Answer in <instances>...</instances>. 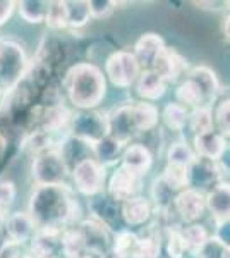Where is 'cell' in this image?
<instances>
[{
  "label": "cell",
  "mask_w": 230,
  "mask_h": 258,
  "mask_svg": "<svg viewBox=\"0 0 230 258\" xmlns=\"http://www.w3.org/2000/svg\"><path fill=\"white\" fill-rule=\"evenodd\" d=\"M64 88L74 107L79 110H91L96 109L105 98L107 80L95 64L81 62L67 71Z\"/></svg>",
  "instance_id": "2"
},
{
  "label": "cell",
  "mask_w": 230,
  "mask_h": 258,
  "mask_svg": "<svg viewBox=\"0 0 230 258\" xmlns=\"http://www.w3.org/2000/svg\"><path fill=\"white\" fill-rule=\"evenodd\" d=\"M151 69L157 74H160L167 83L177 81L187 71V60L175 48L165 47V50L160 53V57L157 59Z\"/></svg>",
  "instance_id": "16"
},
{
  "label": "cell",
  "mask_w": 230,
  "mask_h": 258,
  "mask_svg": "<svg viewBox=\"0 0 230 258\" xmlns=\"http://www.w3.org/2000/svg\"><path fill=\"white\" fill-rule=\"evenodd\" d=\"M181 232H182L184 243H186V249L194 256L198 255L199 249L203 248V244L210 238L206 227L199 226V224H191V226H187L186 229H182Z\"/></svg>",
  "instance_id": "31"
},
{
  "label": "cell",
  "mask_w": 230,
  "mask_h": 258,
  "mask_svg": "<svg viewBox=\"0 0 230 258\" xmlns=\"http://www.w3.org/2000/svg\"><path fill=\"white\" fill-rule=\"evenodd\" d=\"M141 68L137 64L132 52L127 50H117L105 62L107 78L119 88H129L137 81Z\"/></svg>",
  "instance_id": "6"
},
{
  "label": "cell",
  "mask_w": 230,
  "mask_h": 258,
  "mask_svg": "<svg viewBox=\"0 0 230 258\" xmlns=\"http://www.w3.org/2000/svg\"><path fill=\"white\" fill-rule=\"evenodd\" d=\"M187 109L182 107L181 103L177 102H170L169 105L163 109V114H162V119L165 122V126L172 131H182L187 124Z\"/></svg>",
  "instance_id": "35"
},
{
  "label": "cell",
  "mask_w": 230,
  "mask_h": 258,
  "mask_svg": "<svg viewBox=\"0 0 230 258\" xmlns=\"http://www.w3.org/2000/svg\"><path fill=\"white\" fill-rule=\"evenodd\" d=\"M4 232L9 243L24 246V243L31 239V236L36 232V227L28 212H14L4 220Z\"/></svg>",
  "instance_id": "12"
},
{
  "label": "cell",
  "mask_w": 230,
  "mask_h": 258,
  "mask_svg": "<svg viewBox=\"0 0 230 258\" xmlns=\"http://www.w3.org/2000/svg\"><path fill=\"white\" fill-rule=\"evenodd\" d=\"M137 241H139V236H136L134 232L120 231L115 236L114 244H112L115 258H136Z\"/></svg>",
  "instance_id": "32"
},
{
  "label": "cell",
  "mask_w": 230,
  "mask_h": 258,
  "mask_svg": "<svg viewBox=\"0 0 230 258\" xmlns=\"http://www.w3.org/2000/svg\"><path fill=\"white\" fill-rule=\"evenodd\" d=\"M160 179L172 193L174 191H182L189 186V167L179 164H167Z\"/></svg>",
  "instance_id": "28"
},
{
  "label": "cell",
  "mask_w": 230,
  "mask_h": 258,
  "mask_svg": "<svg viewBox=\"0 0 230 258\" xmlns=\"http://www.w3.org/2000/svg\"><path fill=\"white\" fill-rule=\"evenodd\" d=\"M6 217H7V215H4L2 212H0V231L4 229V220H6Z\"/></svg>",
  "instance_id": "47"
},
{
  "label": "cell",
  "mask_w": 230,
  "mask_h": 258,
  "mask_svg": "<svg viewBox=\"0 0 230 258\" xmlns=\"http://www.w3.org/2000/svg\"><path fill=\"white\" fill-rule=\"evenodd\" d=\"M24 148L33 152L35 155L50 152V150H57L55 135L45 131V129H33V131H29L26 138H24Z\"/></svg>",
  "instance_id": "26"
},
{
  "label": "cell",
  "mask_w": 230,
  "mask_h": 258,
  "mask_svg": "<svg viewBox=\"0 0 230 258\" xmlns=\"http://www.w3.org/2000/svg\"><path fill=\"white\" fill-rule=\"evenodd\" d=\"M167 85L169 83L153 69H144L139 73V78L136 81V90L137 95L143 98V102H155L165 95Z\"/></svg>",
  "instance_id": "19"
},
{
  "label": "cell",
  "mask_w": 230,
  "mask_h": 258,
  "mask_svg": "<svg viewBox=\"0 0 230 258\" xmlns=\"http://www.w3.org/2000/svg\"><path fill=\"white\" fill-rule=\"evenodd\" d=\"M227 150V140L218 131H210L194 136V153L198 159L216 162L223 157Z\"/></svg>",
  "instance_id": "17"
},
{
  "label": "cell",
  "mask_w": 230,
  "mask_h": 258,
  "mask_svg": "<svg viewBox=\"0 0 230 258\" xmlns=\"http://www.w3.org/2000/svg\"><path fill=\"white\" fill-rule=\"evenodd\" d=\"M50 258H60V256H50Z\"/></svg>",
  "instance_id": "50"
},
{
  "label": "cell",
  "mask_w": 230,
  "mask_h": 258,
  "mask_svg": "<svg viewBox=\"0 0 230 258\" xmlns=\"http://www.w3.org/2000/svg\"><path fill=\"white\" fill-rule=\"evenodd\" d=\"M28 214L35 222L36 231L60 234L70 224L79 220L81 207L69 186H36L29 198Z\"/></svg>",
  "instance_id": "1"
},
{
  "label": "cell",
  "mask_w": 230,
  "mask_h": 258,
  "mask_svg": "<svg viewBox=\"0 0 230 258\" xmlns=\"http://www.w3.org/2000/svg\"><path fill=\"white\" fill-rule=\"evenodd\" d=\"M65 11H67V28L74 31L79 30V28H85L88 21L91 19L90 6H88V2H83V0L65 2Z\"/></svg>",
  "instance_id": "33"
},
{
  "label": "cell",
  "mask_w": 230,
  "mask_h": 258,
  "mask_svg": "<svg viewBox=\"0 0 230 258\" xmlns=\"http://www.w3.org/2000/svg\"><path fill=\"white\" fill-rule=\"evenodd\" d=\"M0 95H2V90H0Z\"/></svg>",
  "instance_id": "51"
},
{
  "label": "cell",
  "mask_w": 230,
  "mask_h": 258,
  "mask_svg": "<svg viewBox=\"0 0 230 258\" xmlns=\"http://www.w3.org/2000/svg\"><path fill=\"white\" fill-rule=\"evenodd\" d=\"M124 148L125 147H122L119 141H115L114 138H110V136L107 135L105 138L100 140L98 143L95 145L91 152H93V155H95L93 159L105 167V165H112L120 160V155H122Z\"/></svg>",
  "instance_id": "24"
},
{
  "label": "cell",
  "mask_w": 230,
  "mask_h": 258,
  "mask_svg": "<svg viewBox=\"0 0 230 258\" xmlns=\"http://www.w3.org/2000/svg\"><path fill=\"white\" fill-rule=\"evenodd\" d=\"M16 200V184L12 181H0V212L4 215H7V212L12 207Z\"/></svg>",
  "instance_id": "43"
},
{
  "label": "cell",
  "mask_w": 230,
  "mask_h": 258,
  "mask_svg": "<svg viewBox=\"0 0 230 258\" xmlns=\"http://www.w3.org/2000/svg\"><path fill=\"white\" fill-rule=\"evenodd\" d=\"M79 258H93V256H90V255H83V256H79Z\"/></svg>",
  "instance_id": "49"
},
{
  "label": "cell",
  "mask_w": 230,
  "mask_h": 258,
  "mask_svg": "<svg viewBox=\"0 0 230 258\" xmlns=\"http://www.w3.org/2000/svg\"><path fill=\"white\" fill-rule=\"evenodd\" d=\"M79 231L83 232V238H85L86 244V255L90 256H103L110 249V234H108V227L103 224H100L98 220L90 219V220H81L78 224Z\"/></svg>",
  "instance_id": "10"
},
{
  "label": "cell",
  "mask_w": 230,
  "mask_h": 258,
  "mask_svg": "<svg viewBox=\"0 0 230 258\" xmlns=\"http://www.w3.org/2000/svg\"><path fill=\"white\" fill-rule=\"evenodd\" d=\"M187 122H189L194 136L210 133L213 131V112L210 107H206V105L196 107L189 114V117H187Z\"/></svg>",
  "instance_id": "34"
},
{
  "label": "cell",
  "mask_w": 230,
  "mask_h": 258,
  "mask_svg": "<svg viewBox=\"0 0 230 258\" xmlns=\"http://www.w3.org/2000/svg\"><path fill=\"white\" fill-rule=\"evenodd\" d=\"M48 4L50 2H43V0H23V2L16 4V6L19 9V16L26 23L38 24V23H45Z\"/></svg>",
  "instance_id": "30"
},
{
  "label": "cell",
  "mask_w": 230,
  "mask_h": 258,
  "mask_svg": "<svg viewBox=\"0 0 230 258\" xmlns=\"http://www.w3.org/2000/svg\"><path fill=\"white\" fill-rule=\"evenodd\" d=\"M216 126H218V133L223 138H228L230 135V102L228 98H223L216 107L215 112Z\"/></svg>",
  "instance_id": "41"
},
{
  "label": "cell",
  "mask_w": 230,
  "mask_h": 258,
  "mask_svg": "<svg viewBox=\"0 0 230 258\" xmlns=\"http://www.w3.org/2000/svg\"><path fill=\"white\" fill-rule=\"evenodd\" d=\"M187 78L192 80L196 85L201 88L204 98L210 100L218 93L220 90V83H218V78H216L215 71L210 69L208 66H198V68H192L187 74Z\"/></svg>",
  "instance_id": "22"
},
{
  "label": "cell",
  "mask_w": 230,
  "mask_h": 258,
  "mask_svg": "<svg viewBox=\"0 0 230 258\" xmlns=\"http://www.w3.org/2000/svg\"><path fill=\"white\" fill-rule=\"evenodd\" d=\"M223 174L220 172L216 162H210L204 159H196L194 164L189 167V186L194 184V189L204 193L206 188H215L221 182Z\"/></svg>",
  "instance_id": "15"
},
{
  "label": "cell",
  "mask_w": 230,
  "mask_h": 258,
  "mask_svg": "<svg viewBox=\"0 0 230 258\" xmlns=\"http://www.w3.org/2000/svg\"><path fill=\"white\" fill-rule=\"evenodd\" d=\"M91 210L96 215L95 220H98L100 224H103L105 227L115 226V222L120 217V209L119 203L114 202L112 198H98L96 202H93Z\"/></svg>",
  "instance_id": "29"
},
{
  "label": "cell",
  "mask_w": 230,
  "mask_h": 258,
  "mask_svg": "<svg viewBox=\"0 0 230 258\" xmlns=\"http://www.w3.org/2000/svg\"><path fill=\"white\" fill-rule=\"evenodd\" d=\"M45 23L50 30H65L67 28V11H65V2H50Z\"/></svg>",
  "instance_id": "37"
},
{
  "label": "cell",
  "mask_w": 230,
  "mask_h": 258,
  "mask_svg": "<svg viewBox=\"0 0 230 258\" xmlns=\"http://www.w3.org/2000/svg\"><path fill=\"white\" fill-rule=\"evenodd\" d=\"M165 41L160 35L157 33H144L137 38L134 45V52L132 55L136 57L139 68L144 69H151L153 64L157 62V59L160 57V53L165 50Z\"/></svg>",
  "instance_id": "13"
},
{
  "label": "cell",
  "mask_w": 230,
  "mask_h": 258,
  "mask_svg": "<svg viewBox=\"0 0 230 258\" xmlns=\"http://www.w3.org/2000/svg\"><path fill=\"white\" fill-rule=\"evenodd\" d=\"M196 153L186 141H177L172 147L169 148V164H179V165H186L191 167L196 162Z\"/></svg>",
  "instance_id": "36"
},
{
  "label": "cell",
  "mask_w": 230,
  "mask_h": 258,
  "mask_svg": "<svg viewBox=\"0 0 230 258\" xmlns=\"http://www.w3.org/2000/svg\"><path fill=\"white\" fill-rule=\"evenodd\" d=\"M158 109L151 102H137L132 105V119H134V126L137 133L151 131L158 124Z\"/></svg>",
  "instance_id": "23"
},
{
  "label": "cell",
  "mask_w": 230,
  "mask_h": 258,
  "mask_svg": "<svg viewBox=\"0 0 230 258\" xmlns=\"http://www.w3.org/2000/svg\"><path fill=\"white\" fill-rule=\"evenodd\" d=\"M0 258H31V255H29L28 248H24L23 244L7 243L0 249Z\"/></svg>",
  "instance_id": "44"
},
{
  "label": "cell",
  "mask_w": 230,
  "mask_h": 258,
  "mask_svg": "<svg viewBox=\"0 0 230 258\" xmlns=\"http://www.w3.org/2000/svg\"><path fill=\"white\" fill-rule=\"evenodd\" d=\"M67 174L69 167L65 164V160L62 159L58 148L35 155V159H33L31 176L35 179L36 186L64 184Z\"/></svg>",
  "instance_id": "5"
},
{
  "label": "cell",
  "mask_w": 230,
  "mask_h": 258,
  "mask_svg": "<svg viewBox=\"0 0 230 258\" xmlns=\"http://www.w3.org/2000/svg\"><path fill=\"white\" fill-rule=\"evenodd\" d=\"M72 179L79 193L95 197L102 191L105 182V167L98 164L93 157H88L85 160H79L72 167Z\"/></svg>",
  "instance_id": "7"
},
{
  "label": "cell",
  "mask_w": 230,
  "mask_h": 258,
  "mask_svg": "<svg viewBox=\"0 0 230 258\" xmlns=\"http://www.w3.org/2000/svg\"><path fill=\"white\" fill-rule=\"evenodd\" d=\"M58 241H60L62 251L67 258H79L86 255L85 238H83V232L79 231L78 226L64 229Z\"/></svg>",
  "instance_id": "25"
},
{
  "label": "cell",
  "mask_w": 230,
  "mask_h": 258,
  "mask_svg": "<svg viewBox=\"0 0 230 258\" xmlns=\"http://www.w3.org/2000/svg\"><path fill=\"white\" fill-rule=\"evenodd\" d=\"M16 2L12 0H0V26L6 24V21L11 18V14L14 12Z\"/></svg>",
  "instance_id": "45"
},
{
  "label": "cell",
  "mask_w": 230,
  "mask_h": 258,
  "mask_svg": "<svg viewBox=\"0 0 230 258\" xmlns=\"http://www.w3.org/2000/svg\"><path fill=\"white\" fill-rule=\"evenodd\" d=\"M88 6H90L91 18L105 19L115 11V7L119 6V2H114V0H90Z\"/></svg>",
  "instance_id": "42"
},
{
  "label": "cell",
  "mask_w": 230,
  "mask_h": 258,
  "mask_svg": "<svg viewBox=\"0 0 230 258\" xmlns=\"http://www.w3.org/2000/svg\"><path fill=\"white\" fill-rule=\"evenodd\" d=\"M107 127L108 136L119 141L122 147H127L131 141L137 135L134 119H132V105L125 103V105L117 107L107 115Z\"/></svg>",
  "instance_id": "8"
},
{
  "label": "cell",
  "mask_w": 230,
  "mask_h": 258,
  "mask_svg": "<svg viewBox=\"0 0 230 258\" xmlns=\"http://www.w3.org/2000/svg\"><path fill=\"white\" fill-rule=\"evenodd\" d=\"M120 217L129 226H143L151 217V205L143 197L131 198L120 207Z\"/></svg>",
  "instance_id": "20"
},
{
  "label": "cell",
  "mask_w": 230,
  "mask_h": 258,
  "mask_svg": "<svg viewBox=\"0 0 230 258\" xmlns=\"http://www.w3.org/2000/svg\"><path fill=\"white\" fill-rule=\"evenodd\" d=\"M151 165H153L151 152L141 143L127 145L124 148L122 155H120V167L136 174L139 177L146 176L149 172V169H151Z\"/></svg>",
  "instance_id": "14"
},
{
  "label": "cell",
  "mask_w": 230,
  "mask_h": 258,
  "mask_svg": "<svg viewBox=\"0 0 230 258\" xmlns=\"http://www.w3.org/2000/svg\"><path fill=\"white\" fill-rule=\"evenodd\" d=\"M194 6H198L199 9H206V11H220L225 6H228L227 2H194Z\"/></svg>",
  "instance_id": "46"
},
{
  "label": "cell",
  "mask_w": 230,
  "mask_h": 258,
  "mask_svg": "<svg viewBox=\"0 0 230 258\" xmlns=\"http://www.w3.org/2000/svg\"><path fill=\"white\" fill-rule=\"evenodd\" d=\"M206 198V209L211 212L213 219H215L216 226L223 222H228V214H230V188L228 182L221 181L215 188H211L204 195Z\"/></svg>",
  "instance_id": "18"
},
{
  "label": "cell",
  "mask_w": 230,
  "mask_h": 258,
  "mask_svg": "<svg viewBox=\"0 0 230 258\" xmlns=\"http://www.w3.org/2000/svg\"><path fill=\"white\" fill-rule=\"evenodd\" d=\"M175 100L182 107H194V109L196 107H201L206 102L201 88L192 80H189V78L177 86V90H175Z\"/></svg>",
  "instance_id": "27"
},
{
  "label": "cell",
  "mask_w": 230,
  "mask_h": 258,
  "mask_svg": "<svg viewBox=\"0 0 230 258\" xmlns=\"http://www.w3.org/2000/svg\"><path fill=\"white\" fill-rule=\"evenodd\" d=\"M223 30H225V36L228 38V18L225 19V24H223Z\"/></svg>",
  "instance_id": "48"
},
{
  "label": "cell",
  "mask_w": 230,
  "mask_h": 258,
  "mask_svg": "<svg viewBox=\"0 0 230 258\" xmlns=\"http://www.w3.org/2000/svg\"><path fill=\"white\" fill-rule=\"evenodd\" d=\"M69 135L70 138L81 141V143H85L86 147L93 150L95 145L108 135L107 115L96 109L76 112L70 117Z\"/></svg>",
  "instance_id": "4"
},
{
  "label": "cell",
  "mask_w": 230,
  "mask_h": 258,
  "mask_svg": "<svg viewBox=\"0 0 230 258\" xmlns=\"http://www.w3.org/2000/svg\"><path fill=\"white\" fill-rule=\"evenodd\" d=\"M160 248H162L160 234L151 231L137 241L136 258H158V255H160Z\"/></svg>",
  "instance_id": "38"
},
{
  "label": "cell",
  "mask_w": 230,
  "mask_h": 258,
  "mask_svg": "<svg viewBox=\"0 0 230 258\" xmlns=\"http://www.w3.org/2000/svg\"><path fill=\"white\" fill-rule=\"evenodd\" d=\"M143 189V177L129 172L119 165L108 181V195L117 203H124L131 198L139 197Z\"/></svg>",
  "instance_id": "9"
},
{
  "label": "cell",
  "mask_w": 230,
  "mask_h": 258,
  "mask_svg": "<svg viewBox=\"0 0 230 258\" xmlns=\"http://www.w3.org/2000/svg\"><path fill=\"white\" fill-rule=\"evenodd\" d=\"M23 47L12 40H0V90L11 91L23 81L28 69Z\"/></svg>",
  "instance_id": "3"
},
{
  "label": "cell",
  "mask_w": 230,
  "mask_h": 258,
  "mask_svg": "<svg viewBox=\"0 0 230 258\" xmlns=\"http://www.w3.org/2000/svg\"><path fill=\"white\" fill-rule=\"evenodd\" d=\"M62 234V232H60ZM60 234L48 231H36L29 239V255L31 258H50L55 256V249L60 243Z\"/></svg>",
  "instance_id": "21"
},
{
  "label": "cell",
  "mask_w": 230,
  "mask_h": 258,
  "mask_svg": "<svg viewBox=\"0 0 230 258\" xmlns=\"http://www.w3.org/2000/svg\"><path fill=\"white\" fill-rule=\"evenodd\" d=\"M186 251L187 249L181 229L169 231V236H167V253H169V258H182Z\"/></svg>",
  "instance_id": "40"
},
{
  "label": "cell",
  "mask_w": 230,
  "mask_h": 258,
  "mask_svg": "<svg viewBox=\"0 0 230 258\" xmlns=\"http://www.w3.org/2000/svg\"><path fill=\"white\" fill-rule=\"evenodd\" d=\"M174 209L179 214L184 222H196L206 210V198L204 193L194 189V188H186L179 191L172 200Z\"/></svg>",
  "instance_id": "11"
},
{
  "label": "cell",
  "mask_w": 230,
  "mask_h": 258,
  "mask_svg": "<svg viewBox=\"0 0 230 258\" xmlns=\"http://www.w3.org/2000/svg\"><path fill=\"white\" fill-rule=\"evenodd\" d=\"M228 244L218 239L216 236H210L203 248L196 256L198 258H228Z\"/></svg>",
  "instance_id": "39"
}]
</instances>
